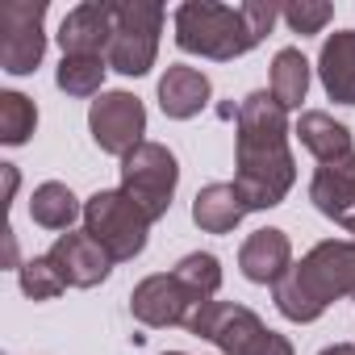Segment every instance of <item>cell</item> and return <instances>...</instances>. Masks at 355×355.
Returning <instances> with one entry per match:
<instances>
[{
	"label": "cell",
	"instance_id": "obj_1",
	"mask_svg": "<svg viewBox=\"0 0 355 355\" xmlns=\"http://www.w3.org/2000/svg\"><path fill=\"white\" fill-rule=\"evenodd\" d=\"M247 209H276L297 184V159L288 150V109L272 92L243 96L234 113V180Z\"/></svg>",
	"mask_w": 355,
	"mask_h": 355
},
{
	"label": "cell",
	"instance_id": "obj_2",
	"mask_svg": "<svg viewBox=\"0 0 355 355\" xmlns=\"http://www.w3.org/2000/svg\"><path fill=\"white\" fill-rule=\"evenodd\" d=\"M276 17H280V9L263 5V0H247V5L184 0V5L171 13V30H175V46L184 55L230 63V59H243L247 51H255L272 34Z\"/></svg>",
	"mask_w": 355,
	"mask_h": 355
},
{
	"label": "cell",
	"instance_id": "obj_3",
	"mask_svg": "<svg viewBox=\"0 0 355 355\" xmlns=\"http://www.w3.org/2000/svg\"><path fill=\"white\" fill-rule=\"evenodd\" d=\"M343 297H355V239H326L309 247L301 263L272 284L276 309L297 326L318 322Z\"/></svg>",
	"mask_w": 355,
	"mask_h": 355
},
{
	"label": "cell",
	"instance_id": "obj_4",
	"mask_svg": "<svg viewBox=\"0 0 355 355\" xmlns=\"http://www.w3.org/2000/svg\"><path fill=\"white\" fill-rule=\"evenodd\" d=\"M189 334L214 343L222 355H297L293 343L263 326V318L239 301H209L201 305V313L189 322Z\"/></svg>",
	"mask_w": 355,
	"mask_h": 355
},
{
	"label": "cell",
	"instance_id": "obj_5",
	"mask_svg": "<svg viewBox=\"0 0 355 355\" xmlns=\"http://www.w3.org/2000/svg\"><path fill=\"white\" fill-rule=\"evenodd\" d=\"M113 13V42H109V71H121L130 80L146 76L159 55V34H163V5L155 0H109Z\"/></svg>",
	"mask_w": 355,
	"mask_h": 355
},
{
	"label": "cell",
	"instance_id": "obj_6",
	"mask_svg": "<svg viewBox=\"0 0 355 355\" xmlns=\"http://www.w3.org/2000/svg\"><path fill=\"white\" fill-rule=\"evenodd\" d=\"M150 218L121 193V189H101L84 201V230L109 251L113 263H130L146 251Z\"/></svg>",
	"mask_w": 355,
	"mask_h": 355
},
{
	"label": "cell",
	"instance_id": "obj_7",
	"mask_svg": "<svg viewBox=\"0 0 355 355\" xmlns=\"http://www.w3.org/2000/svg\"><path fill=\"white\" fill-rule=\"evenodd\" d=\"M175 184H180V163L163 142H142L121 159V193L150 218H167Z\"/></svg>",
	"mask_w": 355,
	"mask_h": 355
},
{
	"label": "cell",
	"instance_id": "obj_8",
	"mask_svg": "<svg viewBox=\"0 0 355 355\" xmlns=\"http://www.w3.org/2000/svg\"><path fill=\"white\" fill-rule=\"evenodd\" d=\"M46 55V0L0 5V67L9 76H34Z\"/></svg>",
	"mask_w": 355,
	"mask_h": 355
},
{
	"label": "cell",
	"instance_id": "obj_9",
	"mask_svg": "<svg viewBox=\"0 0 355 355\" xmlns=\"http://www.w3.org/2000/svg\"><path fill=\"white\" fill-rule=\"evenodd\" d=\"M88 130H92V142L105 150V155H117L125 159L134 146H142L146 138V105L134 96V92H101L88 109Z\"/></svg>",
	"mask_w": 355,
	"mask_h": 355
},
{
	"label": "cell",
	"instance_id": "obj_10",
	"mask_svg": "<svg viewBox=\"0 0 355 355\" xmlns=\"http://www.w3.org/2000/svg\"><path fill=\"white\" fill-rule=\"evenodd\" d=\"M201 297H193L180 280H175V272H155L146 280L134 284L130 293V313L142 322V326H155V330H167V326H184L201 313Z\"/></svg>",
	"mask_w": 355,
	"mask_h": 355
},
{
	"label": "cell",
	"instance_id": "obj_11",
	"mask_svg": "<svg viewBox=\"0 0 355 355\" xmlns=\"http://www.w3.org/2000/svg\"><path fill=\"white\" fill-rule=\"evenodd\" d=\"M46 255H51L55 268L63 272L67 288H96V284H105L109 272H113L109 251H105L88 230H67V234H59Z\"/></svg>",
	"mask_w": 355,
	"mask_h": 355
},
{
	"label": "cell",
	"instance_id": "obj_12",
	"mask_svg": "<svg viewBox=\"0 0 355 355\" xmlns=\"http://www.w3.org/2000/svg\"><path fill=\"white\" fill-rule=\"evenodd\" d=\"M113 42V13H109V0H84L76 5L63 26H59V46L63 55H109Z\"/></svg>",
	"mask_w": 355,
	"mask_h": 355
},
{
	"label": "cell",
	"instance_id": "obj_13",
	"mask_svg": "<svg viewBox=\"0 0 355 355\" xmlns=\"http://www.w3.org/2000/svg\"><path fill=\"white\" fill-rule=\"evenodd\" d=\"M214 101V84L201 67H189V63H171L159 80V109L163 117L171 121H189L197 117L205 105Z\"/></svg>",
	"mask_w": 355,
	"mask_h": 355
},
{
	"label": "cell",
	"instance_id": "obj_14",
	"mask_svg": "<svg viewBox=\"0 0 355 355\" xmlns=\"http://www.w3.org/2000/svg\"><path fill=\"white\" fill-rule=\"evenodd\" d=\"M288 268H293V243L276 226H263V230L247 234V243L239 247V272L251 284H276Z\"/></svg>",
	"mask_w": 355,
	"mask_h": 355
},
{
	"label": "cell",
	"instance_id": "obj_15",
	"mask_svg": "<svg viewBox=\"0 0 355 355\" xmlns=\"http://www.w3.org/2000/svg\"><path fill=\"white\" fill-rule=\"evenodd\" d=\"M318 80L334 105L355 109V30H338L318 51Z\"/></svg>",
	"mask_w": 355,
	"mask_h": 355
},
{
	"label": "cell",
	"instance_id": "obj_16",
	"mask_svg": "<svg viewBox=\"0 0 355 355\" xmlns=\"http://www.w3.org/2000/svg\"><path fill=\"white\" fill-rule=\"evenodd\" d=\"M309 201L322 218L343 222V214L355 205V155L338 163H318L313 180H309Z\"/></svg>",
	"mask_w": 355,
	"mask_h": 355
},
{
	"label": "cell",
	"instance_id": "obj_17",
	"mask_svg": "<svg viewBox=\"0 0 355 355\" xmlns=\"http://www.w3.org/2000/svg\"><path fill=\"white\" fill-rule=\"evenodd\" d=\"M293 134L301 138V146H305V150H309L318 163H338V159L355 155L351 130H347L343 121H334L330 113H322V109H309V113H301Z\"/></svg>",
	"mask_w": 355,
	"mask_h": 355
},
{
	"label": "cell",
	"instance_id": "obj_18",
	"mask_svg": "<svg viewBox=\"0 0 355 355\" xmlns=\"http://www.w3.org/2000/svg\"><path fill=\"white\" fill-rule=\"evenodd\" d=\"M247 201L239 197L234 184H205L197 197H193V222L205 230V234H230L243 218H247Z\"/></svg>",
	"mask_w": 355,
	"mask_h": 355
},
{
	"label": "cell",
	"instance_id": "obj_19",
	"mask_svg": "<svg viewBox=\"0 0 355 355\" xmlns=\"http://www.w3.org/2000/svg\"><path fill=\"white\" fill-rule=\"evenodd\" d=\"M30 218H34V226H42V230L67 234V230L76 226V218H84V205L76 201V193H71L67 184L46 180V184H38L34 197H30Z\"/></svg>",
	"mask_w": 355,
	"mask_h": 355
},
{
	"label": "cell",
	"instance_id": "obj_20",
	"mask_svg": "<svg viewBox=\"0 0 355 355\" xmlns=\"http://www.w3.org/2000/svg\"><path fill=\"white\" fill-rule=\"evenodd\" d=\"M284 109H301L305 92H309V59L297 51V46H284L276 51L272 59V88H268Z\"/></svg>",
	"mask_w": 355,
	"mask_h": 355
},
{
	"label": "cell",
	"instance_id": "obj_21",
	"mask_svg": "<svg viewBox=\"0 0 355 355\" xmlns=\"http://www.w3.org/2000/svg\"><path fill=\"white\" fill-rule=\"evenodd\" d=\"M105 71H109V59H101V55H63V63L55 71V84L67 96H101L105 92Z\"/></svg>",
	"mask_w": 355,
	"mask_h": 355
},
{
	"label": "cell",
	"instance_id": "obj_22",
	"mask_svg": "<svg viewBox=\"0 0 355 355\" xmlns=\"http://www.w3.org/2000/svg\"><path fill=\"white\" fill-rule=\"evenodd\" d=\"M34 130H38V105L21 92H0V142L26 146Z\"/></svg>",
	"mask_w": 355,
	"mask_h": 355
},
{
	"label": "cell",
	"instance_id": "obj_23",
	"mask_svg": "<svg viewBox=\"0 0 355 355\" xmlns=\"http://www.w3.org/2000/svg\"><path fill=\"white\" fill-rule=\"evenodd\" d=\"M171 272H175V280H180L193 297H201V301H214L218 288H222V259L209 255V251H193V255H184Z\"/></svg>",
	"mask_w": 355,
	"mask_h": 355
},
{
	"label": "cell",
	"instance_id": "obj_24",
	"mask_svg": "<svg viewBox=\"0 0 355 355\" xmlns=\"http://www.w3.org/2000/svg\"><path fill=\"white\" fill-rule=\"evenodd\" d=\"M17 284H21V293H26L30 301H55V297L67 288V280H63V272L55 268L51 255L26 259V263L17 268Z\"/></svg>",
	"mask_w": 355,
	"mask_h": 355
},
{
	"label": "cell",
	"instance_id": "obj_25",
	"mask_svg": "<svg viewBox=\"0 0 355 355\" xmlns=\"http://www.w3.org/2000/svg\"><path fill=\"white\" fill-rule=\"evenodd\" d=\"M280 17L288 21V30L293 34H322L326 30V21L334 17V5H322V0H297V5H284L280 9Z\"/></svg>",
	"mask_w": 355,
	"mask_h": 355
},
{
	"label": "cell",
	"instance_id": "obj_26",
	"mask_svg": "<svg viewBox=\"0 0 355 355\" xmlns=\"http://www.w3.org/2000/svg\"><path fill=\"white\" fill-rule=\"evenodd\" d=\"M318 355H355V343H334V347H326Z\"/></svg>",
	"mask_w": 355,
	"mask_h": 355
},
{
	"label": "cell",
	"instance_id": "obj_27",
	"mask_svg": "<svg viewBox=\"0 0 355 355\" xmlns=\"http://www.w3.org/2000/svg\"><path fill=\"white\" fill-rule=\"evenodd\" d=\"M159 355H189V351H159Z\"/></svg>",
	"mask_w": 355,
	"mask_h": 355
}]
</instances>
